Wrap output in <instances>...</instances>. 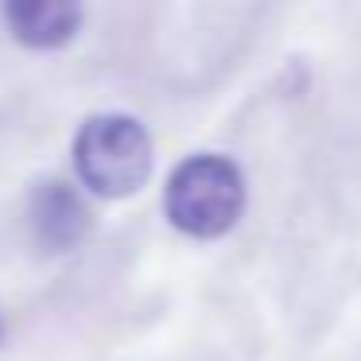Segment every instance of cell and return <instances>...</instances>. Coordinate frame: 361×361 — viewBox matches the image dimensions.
Masks as SVG:
<instances>
[{
	"label": "cell",
	"instance_id": "cell-1",
	"mask_svg": "<svg viewBox=\"0 0 361 361\" xmlns=\"http://www.w3.org/2000/svg\"><path fill=\"white\" fill-rule=\"evenodd\" d=\"M164 214L179 233L214 241L245 214V175L221 152H195L179 159L164 187Z\"/></svg>",
	"mask_w": 361,
	"mask_h": 361
},
{
	"label": "cell",
	"instance_id": "cell-4",
	"mask_svg": "<svg viewBox=\"0 0 361 361\" xmlns=\"http://www.w3.org/2000/svg\"><path fill=\"white\" fill-rule=\"evenodd\" d=\"M12 39L35 51H55L71 43L82 27V8L71 0H12L0 8Z\"/></svg>",
	"mask_w": 361,
	"mask_h": 361
},
{
	"label": "cell",
	"instance_id": "cell-2",
	"mask_svg": "<svg viewBox=\"0 0 361 361\" xmlns=\"http://www.w3.org/2000/svg\"><path fill=\"white\" fill-rule=\"evenodd\" d=\"M78 183L97 198H133L152 179V136L128 113H94L74 136Z\"/></svg>",
	"mask_w": 361,
	"mask_h": 361
},
{
	"label": "cell",
	"instance_id": "cell-3",
	"mask_svg": "<svg viewBox=\"0 0 361 361\" xmlns=\"http://www.w3.org/2000/svg\"><path fill=\"white\" fill-rule=\"evenodd\" d=\"M27 221H32L35 241L47 252H71L94 229L90 202L74 183L66 179H43L27 198Z\"/></svg>",
	"mask_w": 361,
	"mask_h": 361
}]
</instances>
